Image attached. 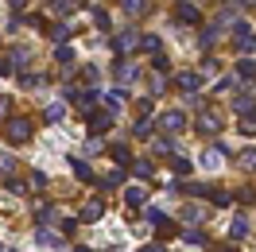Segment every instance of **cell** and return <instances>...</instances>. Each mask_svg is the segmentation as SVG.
<instances>
[{
  "mask_svg": "<svg viewBox=\"0 0 256 252\" xmlns=\"http://www.w3.org/2000/svg\"><path fill=\"white\" fill-rule=\"evenodd\" d=\"M32 120H24V116H16V120H8V128H4V136H8V140L12 144H28L32 140Z\"/></svg>",
  "mask_w": 256,
  "mask_h": 252,
  "instance_id": "cell-1",
  "label": "cell"
},
{
  "mask_svg": "<svg viewBox=\"0 0 256 252\" xmlns=\"http://www.w3.org/2000/svg\"><path fill=\"white\" fill-rule=\"evenodd\" d=\"M233 47H237L240 54H248V50H256V32L248 28V24H237V32H233Z\"/></svg>",
  "mask_w": 256,
  "mask_h": 252,
  "instance_id": "cell-2",
  "label": "cell"
},
{
  "mask_svg": "<svg viewBox=\"0 0 256 252\" xmlns=\"http://www.w3.org/2000/svg\"><path fill=\"white\" fill-rule=\"evenodd\" d=\"M175 90H178L182 97H186V94H198V90H202V74H194V70L175 74Z\"/></svg>",
  "mask_w": 256,
  "mask_h": 252,
  "instance_id": "cell-3",
  "label": "cell"
},
{
  "mask_svg": "<svg viewBox=\"0 0 256 252\" xmlns=\"http://www.w3.org/2000/svg\"><path fill=\"white\" fill-rule=\"evenodd\" d=\"M148 221H152V225L160 229V236H175V221L167 218L163 210H148Z\"/></svg>",
  "mask_w": 256,
  "mask_h": 252,
  "instance_id": "cell-4",
  "label": "cell"
},
{
  "mask_svg": "<svg viewBox=\"0 0 256 252\" xmlns=\"http://www.w3.org/2000/svg\"><path fill=\"white\" fill-rule=\"evenodd\" d=\"M109 128H112V112L109 109H94L90 112V132H94V136L97 132H109Z\"/></svg>",
  "mask_w": 256,
  "mask_h": 252,
  "instance_id": "cell-5",
  "label": "cell"
},
{
  "mask_svg": "<svg viewBox=\"0 0 256 252\" xmlns=\"http://www.w3.org/2000/svg\"><path fill=\"white\" fill-rule=\"evenodd\" d=\"M160 128H163V132H182V128H186V116H182L178 109H171V112H163V116H160Z\"/></svg>",
  "mask_w": 256,
  "mask_h": 252,
  "instance_id": "cell-6",
  "label": "cell"
},
{
  "mask_svg": "<svg viewBox=\"0 0 256 252\" xmlns=\"http://www.w3.org/2000/svg\"><path fill=\"white\" fill-rule=\"evenodd\" d=\"M140 43H144V39H140L136 32H124V35H116V43H112V47H116V54H124V50H136Z\"/></svg>",
  "mask_w": 256,
  "mask_h": 252,
  "instance_id": "cell-7",
  "label": "cell"
},
{
  "mask_svg": "<svg viewBox=\"0 0 256 252\" xmlns=\"http://www.w3.org/2000/svg\"><path fill=\"white\" fill-rule=\"evenodd\" d=\"M178 20H182V24H198V20H202V12H198V8H194L190 0H178Z\"/></svg>",
  "mask_w": 256,
  "mask_h": 252,
  "instance_id": "cell-8",
  "label": "cell"
},
{
  "mask_svg": "<svg viewBox=\"0 0 256 252\" xmlns=\"http://www.w3.org/2000/svg\"><path fill=\"white\" fill-rule=\"evenodd\" d=\"M237 74H240V82H256V62H252V58H240Z\"/></svg>",
  "mask_w": 256,
  "mask_h": 252,
  "instance_id": "cell-9",
  "label": "cell"
},
{
  "mask_svg": "<svg viewBox=\"0 0 256 252\" xmlns=\"http://www.w3.org/2000/svg\"><path fill=\"white\" fill-rule=\"evenodd\" d=\"M218 116H214V112H202V120H198V132H206V136H214V132H218Z\"/></svg>",
  "mask_w": 256,
  "mask_h": 252,
  "instance_id": "cell-10",
  "label": "cell"
},
{
  "mask_svg": "<svg viewBox=\"0 0 256 252\" xmlns=\"http://www.w3.org/2000/svg\"><path fill=\"white\" fill-rule=\"evenodd\" d=\"M70 167H74V174H78L82 182H94V171H90V167H86L78 156H70Z\"/></svg>",
  "mask_w": 256,
  "mask_h": 252,
  "instance_id": "cell-11",
  "label": "cell"
},
{
  "mask_svg": "<svg viewBox=\"0 0 256 252\" xmlns=\"http://www.w3.org/2000/svg\"><path fill=\"white\" fill-rule=\"evenodd\" d=\"M124 202L132 206V210H136V206H144V202H148V190H144V186H132V190L124 194Z\"/></svg>",
  "mask_w": 256,
  "mask_h": 252,
  "instance_id": "cell-12",
  "label": "cell"
},
{
  "mask_svg": "<svg viewBox=\"0 0 256 252\" xmlns=\"http://www.w3.org/2000/svg\"><path fill=\"white\" fill-rule=\"evenodd\" d=\"M74 101H78V105H82L86 112H94V105H97V94H94V90H78V97H74Z\"/></svg>",
  "mask_w": 256,
  "mask_h": 252,
  "instance_id": "cell-13",
  "label": "cell"
},
{
  "mask_svg": "<svg viewBox=\"0 0 256 252\" xmlns=\"http://www.w3.org/2000/svg\"><path fill=\"white\" fill-rule=\"evenodd\" d=\"M120 8H124L128 16H144V12H148V0H120Z\"/></svg>",
  "mask_w": 256,
  "mask_h": 252,
  "instance_id": "cell-14",
  "label": "cell"
},
{
  "mask_svg": "<svg viewBox=\"0 0 256 252\" xmlns=\"http://www.w3.org/2000/svg\"><path fill=\"white\" fill-rule=\"evenodd\" d=\"M233 109H237L240 116H244V112H256V97H248V94H240L237 101H233Z\"/></svg>",
  "mask_w": 256,
  "mask_h": 252,
  "instance_id": "cell-15",
  "label": "cell"
},
{
  "mask_svg": "<svg viewBox=\"0 0 256 252\" xmlns=\"http://www.w3.org/2000/svg\"><path fill=\"white\" fill-rule=\"evenodd\" d=\"M229 236H233V240L248 236V218H233V225H229Z\"/></svg>",
  "mask_w": 256,
  "mask_h": 252,
  "instance_id": "cell-16",
  "label": "cell"
},
{
  "mask_svg": "<svg viewBox=\"0 0 256 252\" xmlns=\"http://www.w3.org/2000/svg\"><path fill=\"white\" fill-rule=\"evenodd\" d=\"M152 159H132V174H140V178H152Z\"/></svg>",
  "mask_w": 256,
  "mask_h": 252,
  "instance_id": "cell-17",
  "label": "cell"
},
{
  "mask_svg": "<svg viewBox=\"0 0 256 252\" xmlns=\"http://www.w3.org/2000/svg\"><path fill=\"white\" fill-rule=\"evenodd\" d=\"M116 78H120V82H136V78H140V70H136L132 62H120V66H116Z\"/></svg>",
  "mask_w": 256,
  "mask_h": 252,
  "instance_id": "cell-18",
  "label": "cell"
},
{
  "mask_svg": "<svg viewBox=\"0 0 256 252\" xmlns=\"http://www.w3.org/2000/svg\"><path fill=\"white\" fill-rule=\"evenodd\" d=\"M54 62L62 66V70H70V66H74V50H70V47H58V50H54Z\"/></svg>",
  "mask_w": 256,
  "mask_h": 252,
  "instance_id": "cell-19",
  "label": "cell"
},
{
  "mask_svg": "<svg viewBox=\"0 0 256 252\" xmlns=\"http://www.w3.org/2000/svg\"><path fill=\"white\" fill-rule=\"evenodd\" d=\"M101 214H105V206H101V202H90L86 210H82V221H97Z\"/></svg>",
  "mask_w": 256,
  "mask_h": 252,
  "instance_id": "cell-20",
  "label": "cell"
},
{
  "mask_svg": "<svg viewBox=\"0 0 256 252\" xmlns=\"http://www.w3.org/2000/svg\"><path fill=\"white\" fill-rule=\"evenodd\" d=\"M35 240H39V244H47V248H54V244H58V236L47 233V229H35Z\"/></svg>",
  "mask_w": 256,
  "mask_h": 252,
  "instance_id": "cell-21",
  "label": "cell"
},
{
  "mask_svg": "<svg viewBox=\"0 0 256 252\" xmlns=\"http://www.w3.org/2000/svg\"><path fill=\"white\" fill-rule=\"evenodd\" d=\"M222 156H225V148H210L202 163H206V167H218V163H222Z\"/></svg>",
  "mask_w": 256,
  "mask_h": 252,
  "instance_id": "cell-22",
  "label": "cell"
},
{
  "mask_svg": "<svg viewBox=\"0 0 256 252\" xmlns=\"http://www.w3.org/2000/svg\"><path fill=\"white\" fill-rule=\"evenodd\" d=\"M148 112H152V97H140V101H136V116L148 120Z\"/></svg>",
  "mask_w": 256,
  "mask_h": 252,
  "instance_id": "cell-23",
  "label": "cell"
},
{
  "mask_svg": "<svg viewBox=\"0 0 256 252\" xmlns=\"http://www.w3.org/2000/svg\"><path fill=\"white\" fill-rule=\"evenodd\" d=\"M50 8H54V12H74L78 0H50Z\"/></svg>",
  "mask_w": 256,
  "mask_h": 252,
  "instance_id": "cell-24",
  "label": "cell"
},
{
  "mask_svg": "<svg viewBox=\"0 0 256 252\" xmlns=\"http://www.w3.org/2000/svg\"><path fill=\"white\" fill-rule=\"evenodd\" d=\"M94 24L101 28V32H109V12H101V8H94Z\"/></svg>",
  "mask_w": 256,
  "mask_h": 252,
  "instance_id": "cell-25",
  "label": "cell"
},
{
  "mask_svg": "<svg viewBox=\"0 0 256 252\" xmlns=\"http://www.w3.org/2000/svg\"><path fill=\"white\" fill-rule=\"evenodd\" d=\"M140 47L152 50V54H163V50H160V39H156V35H144V43H140Z\"/></svg>",
  "mask_w": 256,
  "mask_h": 252,
  "instance_id": "cell-26",
  "label": "cell"
},
{
  "mask_svg": "<svg viewBox=\"0 0 256 252\" xmlns=\"http://www.w3.org/2000/svg\"><path fill=\"white\" fill-rule=\"evenodd\" d=\"M112 159H116V163H124V167L132 163V159H128V148H124V144H116V148H112Z\"/></svg>",
  "mask_w": 256,
  "mask_h": 252,
  "instance_id": "cell-27",
  "label": "cell"
},
{
  "mask_svg": "<svg viewBox=\"0 0 256 252\" xmlns=\"http://www.w3.org/2000/svg\"><path fill=\"white\" fill-rule=\"evenodd\" d=\"M120 101H124V90H109V94H105V105H120Z\"/></svg>",
  "mask_w": 256,
  "mask_h": 252,
  "instance_id": "cell-28",
  "label": "cell"
},
{
  "mask_svg": "<svg viewBox=\"0 0 256 252\" xmlns=\"http://www.w3.org/2000/svg\"><path fill=\"white\" fill-rule=\"evenodd\" d=\"M152 70H156V74H167V58H163V54H152Z\"/></svg>",
  "mask_w": 256,
  "mask_h": 252,
  "instance_id": "cell-29",
  "label": "cell"
},
{
  "mask_svg": "<svg viewBox=\"0 0 256 252\" xmlns=\"http://www.w3.org/2000/svg\"><path fill=\"white\" fill-rule=\"evenodd\" d=\"M136 140H152V124H148V120L136 124Z\"/></svg>",
  "mask_w": 256,
  "mask_h": 252,
  "instance_id": "cell-30",
  "label": "cell"
},
{
  "mask_svg": "<svg viewBox=\"0 0 256 252\" xmlns=\"http://www.w3.org/2000/svg\"><path fill=\"white\" fill-rule=\"evenodd\" d=\"M171 167H175V174H190V159H175Z\"/></svg>",
  "mask_w": 256,
  "mask_h": 252,
  "instance_id": "cell-31",
  "label": "cell"
},
{
  "mask_svg": "<svg viewBox=\"0 0 256 252\" xmlns=\"http://www.w3.org/2000/svg\"><path fill=\"white\" fill-rule=\"evenodd\" d=\"M62 105H50V109H47V120H50V124H54V120H62Z\"/></svg>",
  "mask_w": 256,
  "mask_h": 252,
  "instance_id": "cell-32",
  "label": "cell"
},
{
  "mask_svg": "<svg viewBox=\"0 0 256 252\" xmlns=\"http://www.w3.org/2000/svg\"><path fill=\"white\" fill-rule=\"evenodd\" d=\"M156 152H163V156H167V152H175V144H171L167 136H163V140H156Z\"/></svg>",
  "mask_w": 256,
  "mask_h": 252,
  "instance_id": "cell-33",
  "label": "cell"
},
{
  "mask_svg": "<svg viewBox=\"0 0 256 252\" xmlns=\"http://www.w3.org/2000/svg\"><path fill=\"white\" fill-rule=\"evenodd\" d=\"M47 35H50V39H58V43H62L66 35H70V28H50V32H47Z\"/></svg>",
  "mask_w": 256,
  "mask_h": 252,
  "instance_id": "cell-34",
  "label": "cell"
},
{
  "mask_svg": "<svg viewBox=\"0 0 256 252\" xmlns=\"http://www.w3.org/2000/svg\"><path fill=\"white\" fill-rule=\"evenodd\" d=\"M12 70H16V66H12V58H0V74H4V78H8Z\"/></svg>",
  "mask_w": 256,
  "mask_h": 252,
  "instance_id": "cell-35",
  "label": "cell"
},
{
  "mask_svg": "<svg viewBox=\"0 0 256 252\" xmlns=\"http://www.w3.org/2000/svg\"><path fill=\"white\" fill-rule=\"evenodd\" d=\"M8 8H12V12H20V8H28V0H8Z\"/></svg>",
  "mask_w": 256,
  "mask_h": 252,
  "instance_id": "cell-36",
  "label": "cell"
},
{
  "mask_svg": "<svg viewBox=\"0 0 256 252\" xmlns=\"http://www.w3.org/2000/svg\"><path fill=\"white\" fill-rule=\"evenodd\" d=\"M218 252H237V248H218Z\"/></svg>",
  "mask_w": 256,
  "mask_h": 252,
  "instance_id": "cell-37",
  "label": "cell"
},
{
  "mask_svg": "<svg viewBox=\"0 0 256 252\" xmlns=\"http://www.w3.org/2000/svg\"><path fill=\"white\" fill-rule=\"evenodd\" d=\"M0 252H12V248H4V244H0Z\"/></svg>",
  "mask_w": 256,
  "mask_h": 252,
  "instance_id": "cell-38",
  "label": "cell"
}]
</instances>
